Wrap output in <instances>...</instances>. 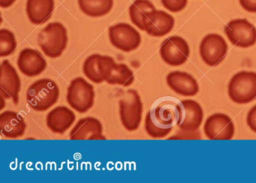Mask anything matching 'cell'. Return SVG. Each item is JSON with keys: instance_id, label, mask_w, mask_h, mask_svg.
<instances>
[{"instance_id": "15", "label": "cell", "mask_w": 256, "mask_h": 183, "mask_svg": "<svg viewBox=\"0 0 256 183\" xmlns=\"http://www.w3.org/2000/svg\"><path fill=\"white\" fill-rule=\"evenodd\" d=\"M17 64L20 72L29 78L38 76L47 68L46 58L38 50L32 48H25L20 52Z\"/></svg>"}, {"instance_id": "32", "label": "cell", "mask_w": 256, "mask_h": 183, "mask_svg": "<svg viewBox=\"0 0 256 183\" xmlns=\"http://www.w3.org/2000/svg\"><path fill=\"white\" fill-rule=\"evenodd\" d=\"M1 96V108L0 109L2 110L4 108V106H5V104H4V102H5V98L4 97L2 96Z\"/></svg>"}, {"instance_id": "31", "label": "cell", "mask_w": 256, "mask_h": 183, "mask_svg": "<svg viewBox=\"0 0 256 183\" xmlns=\"http://www.w3.org/2000/svg\"><path fill=\"white\" fill-rule=\"evenodd\" d=\"M16 0H0V6L4 8L11 7Z\"/></svg>"}, {"instance_id": "1", "label": "cell", "mask_w": 256, "mask_h": 183, "mask_svg": "<svg viewBox=\"0 0 256 183\" xmlns=\"http://www.w3.org/2000/svg\"><path fill=\"white\" fill-rule=\"evenodd\" d=\"M60 88L50 79L44 78L34 82L26 92L28 105L38 112L46 111L58 102Z\"/></svg>"}, {"instance_id": "19", "label": "cell", "mask_w": 256, "mask_h": 183, "mask_svg": "<svg viewBox=\"0 0 256 183\" xmlns=\"http://www.w3.org/2000/svg\"><path fill=\"white\" fill-rule=\"evenodd\" d=\"M26 128V122L18 112L6 110L0 114V132L5 138H22L24 135Z\"/></svg>"}, {"instance_id": "24", "label": "cell", "mask_w": 256, "mask_h": 183, "mask_svg": "<svg viewBox=\"0 0 256 183\" xmlns=\"http://www.w3.org/2000/svg\"><path fill=\"white\" fill-rule=\"evenodd\" d=\"M134 80V73L128 66L124 63H116L106 82L110 85L128 87L133 84Z\"/></svg>"}, {"instance_id": "7", "label": "cell", "mask_w": 256, "mask_h": 183, "mask_svg": "<svg viewBox=\"0 0 256 183\" xmlns=\"http://www.w3.org/2000/svg\"><path fill=\"white\" fill-rule=\"evenodd\" d=\"M224 30L228 38L234 46L248 48L256 44V28L248 20H233Z\"/></svg>"}, {"instance_id": "13", "label": "cell", "mask_w": 256, "mask_h": 183, "mask_svg": "<svg viewBox=\"0 0 256 183\" xmlns=\"http://www.w3.org/2000/svg\"><path fill=\"white\" fill-rule=\"evenodd\" d=\"M20 87L22 82L17 70L8 60H4L0 67V94L18 104Z\"/></svg>"}, {"instance_id": "28", "label": "cell", "mask_w": 256, "mask_h": 183, "mask_svg": "<svg viewBox=\"0 0 256 183\" xmlns=\"http://www.w3.org/2000/svg\"><path fill=\"white\" fill-rule=\"evenodd\" d=\"M170 139L200 140L202 138L199 130H184L180 129V132L176 134V136H173Z\"/></svg>"}, {"instance_id": "26", "label": "cell", "mask_w": 256, "mask_h": 183, "mask_svg": "<svg viewBox=\"0 0 256 183\" xmlns=\"http://www.w3.org/2000/svg\"><path fill=\"white\" fill-rule=\"evenodd\" d=\"M17 48V42L14 33L6 28L0 30V56L11 55Z\"/></svg>"}, {"instance_id": "11", "label": "cell", "mask_w": 256, "mask_h": 183, "mask_svg": "<svg viewBox=\"0 0 256 183\" xmlns=\"http://www.w3.org/2000/svg\"><path fill=\"white\" fill-rule=\"evenodd\" d=\"M116 64V62L112 56L92 54L88 56L84 62L83 72L92 82L102 84L107 80Z\"/></svg>"}, {"instance_id": "29", "label": "cell", "mask_w": 256, "mask_h": 183, "mask_svg": "<svg viewBox=\"0 0 256 183\" xmlns=\"http://www.w3.org/2000/svg\"><path fill=\"white\" fill-rule=\"evenodd\" d=\"M246 122L250 128L256 133V105L250 109L247 114Z\"/></svg>"}, {"instance_id": "30", "label": "cell", "mask_w": 256, "mask_h": 183, "mask_svg": "<svg viewBox=\"0 0 256 183\" xmlns=\"http://www.w3.org/2000/svg\"><path fill=\"white\" fill-rule=\"evenodd\" d=\"M241 7L250 13H256V0H239Z\"/></svg>"}, {"instance_id": "2", "label": "cell", "mask_w": 256, "mask_h": 183, "mask_svg": "<svg viewBox=\"0 0 256 183\" xmlns=\"http://www.w3.org/2000/svg\"><path fill=\"white\" fill-rule=\"evenodd\" d=\"M38 44L49 58L61 56L68 44L66 28L61 22H50L38 34Z\"/></svg>"}, {"instance_id": "14", "label": "cell", "mask_w": 256, "mask_h": 183, "mask_svg": "<svg viewBox=\"0 0 256 183\" xmlns=\"http://www.w3.org/2000/svg\"><path fill=\"white\" fill-rule=\"evenodd\" d=\"M174 24V18L172 15L155 9L144 16V31L152 37H162L172 32Z\"/></svg>"}, {"instance_id": "6", "label": "cell", "mask_w": 256, "mask_h": 183, "mask_svg": "<svg viewBox=\"0 0 256 183\" xmlns=\"http://www.w3.org/2000/svg\"><path fill=\"white\" fill-rule=\"evenodd\" d=\"M108 36L112 44L126 52L138 49L142 43L139 32L126 22L112 26L108 30Z\"/></svg>"}, {"instance_id": "20", "label": "cell", "mask_w": 256, "mask_h": 183, "mask_svg": "<svg viewBox=\"0 0 256 183\" xmlns=\"http://www.w3.org/2000/svg\"><path fill=\"white\" fill-rule=\"evenodd\" d=\"M76 114L66 106H58L54 108L47 115L46 124L54 133H65L72 127L76 121Z\"/></svg>"}, {"instance_id": "5", "label": "cell", "mask_w": 256, "mask_h": 183, "mask_svg": "<svg viewBox=\"0 0 256 183\" xmlns=\"http://www.w3.org/2000/svg\"><path fill=\"white\" fill-rule=\"evenodd\" d=\"M95 96L94 86L84 78L79 76L70 82L66 100L74 110L84 114L94 106Z\"/></svg>"}, {"instance_id": "25", "label": "cell", "mask_w": 256, "mask_h": 183, "mask_svg": "<svg viewBox=\"0 0 256 183\" xmlns=\"http://www.w3.org/2000/svg\"><path fill=\"white\" fill-rule=\"evenodd\" d=\"M145 130L151 138L158 139L168 136L172 132L170 128L164 127L160 124L151 114L150 111L146 114L144 122Z\"/></svg>"}, {"instance_id": "23", "label": "cell", "mask_w": 256, "mask_h": 183, "mask_svg": "<svg viewBox=\"0 0 256 183\" xmlns=\"http://www.w3.org/2000/svg\"><path fill=\"white\" fill-rule=\"evenodd\" d=\"M155 9V6L150 0H136L128 8L130 20L134 26L144 31V16Z\"/></svg>"}, {"instance_id": "3", "label": "cell", "mask_w": 256, "mask_h": 183, "mask_svg": "<svg viewBox=\"0 0 256 183\" xmlns=\"http://www.w3.org/2000/svg\"><path fill=\"white\" fill-rule=\"evenodd\" d=\"M121 123L128 132L138 129L143 114V103L140 94L136 90H127L119 100Z\"/></svg>"}, {"instance_id": "16", "label": "cell", "mask_w": 256, "mask_h": 183, "mask_svg": "<svg viewBox=\"0 0 256 183\" xmlns=\"http://www.w3.org/2000/svg\"><path fill=\"white\" fill-rule=\"evenodd\" d=\"M70 136L72 140L106 139L102 124L95 117L80 118L70 132Z\"/></svg>"}, {"instance_id": "18", "label": "cell", "mask_w": 256, "mask_h": 183, "mask_svg": "<svg viewBox=\"0 0 256 183\" xmlns=\"http://www.w3.org/2000/svg\"><path fill=\"white\" fill-rule=\"evenodd\" d=\"M182 116L178 126L184 130H198L204 118L203 109L200 104L194 100H182L180 102Z\"/></svg>"}, {"instance_id": "8", "label": "cell", "mask_w": 256, "mask_h": 183, "mask_svg": "<svg viewBox=\"0 0 256 183\" xmlns=\"http://www.w3.org/2000/svg\"><path fill=\"white\" fill-rule=\"evenodd\" d=\"M176 100L174 98H162L157 100L150 110L154 118L164 127L174 128L180 121L182 108Z\"/></svg>"}, {"instance_id": "21", "label": "cell", "mask_w": 256, "mask_h": 183, "mask_svg": "<svg viewBox=\"0 0 256 183\" xmlns=\"http://www.w3.org/2000/svg\"><path fill=\"white\" fill-rule=\"evenodd\" d=\"M54 0H28L26 10L32 24L42 25L52 18L54 10Z\"/></svg>"}, {"instance_id": "17", "label": "cell", "mask_w": 256, "mask_h": 183, "mask_svg": "<svg viewBox=\"0 0 256 183\" xmlns=\"http://www.w3.org/2000/svg\"><path fill=\"white\" fill-rule=\"evenodd\" d=\"M166 82L170 90L184 96H194L199 92L196 78L187 72L174 70L166 76Z\"/></svg>"}, {"instance_id": "22", "label": "cell", "mask_w": 256, "mask_h": 183, "mask_svg": "<svg viewBox=\"0 0 256 183\" xmlns=\"http://www.w3.org/2000/svg\"><path fill=\"white\" fill-rule=\"evenodd\" d=\"M78 4L86 16L101 18L112 10L114 0H78Z\"/></svg>"}, {"instance_id": "4", "label": "cell", "mask_w": 256, "mask_h": 183, "mask_svg": "<svg viewBox=\"0 0 256 183\" xmlns=\"http://www.w3.org/2000/svg\"><path fill=\"white\" fill-rule=\"evenodd\" d=\"M228 93L232 102L244 104L256 98V73L254 72H238L234 75L228 86Z\"/></svg>"}, {"instance_id": "9", "label": "cell", "mask_w": 256, "mask_h": 183, "mask_svg": "<svg viewBox=\"0 0 256 183\" xmlns=\"http://www.w3.org/2000/svg\"><path fill=\"white\" fill-rule=\"evenodd\" d=\"M228 46L224 38L220 34H206L200 44L199 52L205 64L216 66L221 63L227 54Z\"/></svg>"}, {"instance_id": "27", "label": "cell", "mask_w": 256, "mask_h": 183, "mask_svg": "<svg viewBox=\"0 0 256 183\" xmlns=\"http://www.w3.org/2000/svg\"><path fill=\"white\" fill-rule=\"evenodd\" d=\"M161 2L169 12L176 13L185 8L188 0H161Z\"/></svg>"}, {"instance_id": "12", "label": "cell", "mask_w": 256, "mask_h": 183, "mask_svg": "<svg viewBox=\"0 0 256 183\" xmlns=\"http://www.w3.org/2000/svg\"><path fill=\"white\" fill-rule=\"evenodd\" d=\"M234 124L226 114L216 112L206 118L204 132L206 138L214 140H229L234 135Z\"/></svg>"}, {"instance_id": "10", "label": "cell", "mask_w": 256, "mask_h": 183, "mask_svg": "<svg viewBox=\"0 0 256 183\" xmlns=\"http://www.w3.org/2000/svg\"><path fill=\"white\" fill-rule=\"evenodd\" d=\"M162 60L170 66H180L188 60L190 48L185 39L173 36L166 38L160 50Z\"/></svg>"}]
</instances>
